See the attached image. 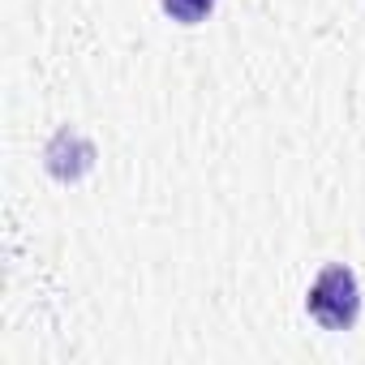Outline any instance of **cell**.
Returning <instances> with one entry per match:
<instances>
[{
	"mask_svg": "<svg viewBox=\"0 0 365 365\" xmlns=\"http://www.w3.org/2000/svg\"><path fill=\"white\" fill-rule=\"evenodd\" d=\"M305 309L309 318L322 327V331H348L361 314V288H356V275L339 262L322 267L318 279L309 284L305 292Z\"/></svg>",
	"mask_w": 365,
	"mask_h": 365,
	"instance_id": "cell-1",
	"label": "cell"
},
{
	"mask_svg": "<svg viewBox=\"0 0 365 365\" xmlns=\"http://www.w3.org/2000/svg\"><path fill=\"white\" fill-rule=\"evenodd\" d=\"M211 9H215V0H163V14L180 26H198Z\"/></svg>",
	"mask_w": 365,
	"mask_h": 365,
	"instance_id": "cell-2",
	"label": "cell"
}]
</instances>
